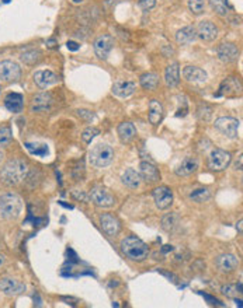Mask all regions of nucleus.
<instances>
[{
	"label": "nucleus",
	"instance_id": "35",
	"mask_svg": "<svg viewBox=\"0 0 243 308\" xmlns=\"http://www.w3.org/2000/svg\"><path fill=\"white\" fill-rule=\"evenodd\" d=\"M100 133V131L97 128H94V126H90V128H87V129H84L83 133H81V139L84 143H91V140L97 136Z\"/></svg>",
	"mask_w": 243,
	"mask_h": 308
},
{
	"label": "nucleus",
	"instance_id": "21",
	"mask_svg": "<svg viewBox=\"0 0 243 308\" xmlns=\"http://www.w3.org/2000/svg\"><path fill=\"white\" fill-rule=\"evenodd\" d=\"M183 76L190 83H204L208 79L207 71L197 66H186L183 70Z\"/></svg>",
	"mask_w": 243,
	"mask_h": 308
},
{
	"label": "nucleus",
	"instance_id": "7",
	"mask_svg": "<svg viewBox=\"0 0 243 308\" xmlns=\"http://www.w3.org/2000/svg\"><path fill=\"white\" fill-rule=\"evenodd\" d=\"M231 160H232V157L228 151L216 149L208 157V167L211 168L212 171H224L231 164Z\"/></svg>",
	"mask_w": 243,
	"mask_h": 308
},
{
	"label": "nucleus",
	"instance_id": "43",
	"mask_svg": "<svg viewBox=\"0 0 243 308\" xmlns=\"http://www.w3.org/2000/svg\"><path fill=\"white\" fill-rule=\"evenodd\" d=\"M66 46H68V49H71V51H78V49L81 48V45L78 44V42H75V41H69V42L66 44Z\"/></svg>",
	"mask_w": 243,
	"mask_h": 308
},
{
	"label": "nucleus",
	"instance_id": "26",
	"mask_svg": "<svg viewBox=\"0 0 243 308\" xmlns=\"http://www.w3.org/2000/svg\"><path fill=\"white\" fill-rule=\"evenodd\" d=\"M117 132L118 136H120V140L122 143H129L136 136V128L134 126V123L122 122L120 123Z\"/></svg>",
	"mask_w": 243,
	"mask_h": 308
},
{
	"label": "nucleus",
	"instance_id": "32",
	"mask_svg": "<svg viewBox=\"0 0 243 308\" xmlns=\"http://www.w3.org/2000/svg\"><path fill=\"white\" fill-rule=\"evenodd\" d=\"M209 198H211V194H209V191H208L207 188H198V189L193 191L190 194V199L197 203L207 202Z\"/></svg>",
	"mask_w": 243,
	"mask_h": 308
},
{
	"label": "nucleus",
	"instance_id": "22",
	"mask_svg": "<svg viewBox=\"0 0 243 308\" xmlns=\"http://www.w3.org/2000/svg\"><path fill=\"white\" fill-rule=\"evenodd\" d=\"M4 106L13 114H18L24 108V98L18 93H10L4 98Z\"/></svg>",
	"mask_w": 243,
	"mask_h": 308
},
{
	"label": "nucleus",
	"instance_id": "36",
	"mask_svg": "<svg viewBox=\"0 0 243 308\" xmlns=\"http://www.w3.org/2000/svg\"><path fill=\"white\" fill-rule=\"evenodd\" d=\"M209 3H211V7L214 9L216 14H219V16H226L228 14V9H226V6L224 4L222 0H209Z\"/></svg>",
	"mask_w": 243,
	"mask_h": 308
},
{
	"label": "nucleus",
	"instance_id": "19",
	"mask_svg": "<svg viewBox=\"0 0 243 308\" xmlns=\"http://www.w3.org/2000/svg\"><path fill=\"white\" fill-rule=\"evenodd\" d=\"M215 264L221 272L229 273L234 272L235 269L239 266V259L232 254H224V255H219L216 258Z\"/></svg>",
	"mask_w": 243,
	"mask_h": 308
},
{
	"label": "nucleus",
	"instance_id": "3",
	"mask_svg": "<svg viewBox=\"0 0 243 308\" xmlns=\"http://www.w3.org/2000/svg\"><path fill=\"white\" fill-rule=\"evenodd\" d=\"M114 159V150L107 143H97L93 146V149L89 153V161L93 167L104 168L111 164Z\"/></svg>",
	"mask_w": 243,
	"mask_h": 308
},
{
	"label": "nucleus",
	"instance_id": "38",
	"mask_svg": "<svg viewBox=\"0 0 243 308\" xmlns=\"http://www.w3.org/2000/svg\"><path fill=\"white\" fill-rule=\"evenodd\" d=\"M26 147L30 150V153H31V154L41 156V157H44L46 153H48V147H46V146H44V144H41V146H37V147H34V144H31V143H26Z\"/></svg>",
	"mask_w": 243,
	"mask_h": 308
},
{
	"label": "nucleus",
	"instance_id": "8",
	"mask_svg": "<svg viewBox=\"0 0 243 308\" xmlns=\"http://www.w3.org/2000/svg\"><path fill=\"white\" fill-rule=\"evenodd\" d=\"M21 77V68L16 62L1 61L0 62V79L6 83L17 81Z\"/></svg>",
	"mask_w": 243,
	"mask_h": 308
},
{
	"label": "nucleus",
	"instance_id": "39",
	"mask_svg": "<svg viewBox=\"0 0 243 308\" xmlns=\"http://www.w3.org/2000/svg\"><path fill=\"white\" fill-rule=\"evenodd\" d=\"M221 291H222V294H225L226 297H231V299H236L238 294H242L238 290V286H235V284H226L221 289Z\"/></svg>",
	"mask_w": 243,
	"mask_h": 308
},
{
	"label": "nucleus",
	"instance_id": "13",
	"mask_svg": "<svg viewBox=\"0 0 243 308\" xmlns=\"http://www.w3.org/2000/svg\"><path fill=\"white\" fill-rule=\"evenodd\" d=\"M196 33H197V36L200 39H202L205 42H211L218 36V28L211 21H201L196 28Z\"/></svg>",
	"mask_w": 243,
	"mask_h": 308
},
{
	"label": "nucleus",
	"instance_id": "42",
	"mask_svg": "<svg viewBox=\"0 0 243 308\" xmlns=\"http://www.w3.org/2000/svg\"><path fill=\"white\" fill-rule=\"evenodd\" d=\"M72 195H73V198H75V199H81L83 202H87V201H89V196H87V195H84L83 192H81V194H78V192H73Z\"/></svg>",
	"mask_w": 243,
	"mask_h": 308
},
{
	"label": "nucleus",
	"instance_id": "16",
	"mask_svg": "<svg viewBox=\"0 0 243 308\" xmlns=\"http://www.w3.org/2000/svg\"><path fill=\"white\" fill-rule=\"evenodd\" d=\"M242 93V84L241 81L235 77H228L222 81L219 87V96H226V97H235Z\"/></svg>",
	"mask_w": 243,
	"mask_h": 308
},
{
	"label": "nucleus",
	"instance_id": "10",
	"mask_svg": "<svg viewBox=\"0 0 243 308\" xmlns=\"http://www.w3.org/2000/svg\"><path fill=\"white\" fill-rule=\"evenodd\" d=\"M153 199H155L158 209L166 210L173 203V192L167 186H159L153 191Z\"/></svg>",
	"mask_w": 243,
	"mask_h": 308
},
{
	"label": "nucleus",
	"instance_id": "45",
	"mask_svg": "<svg viewBox=\"0 0 243 308\" xmlns=\"http://www.w3.org/2000/svg\"><path fill=\"white\" fill-rule=\"evenodd\" d=\"M242 220H239L238 221V224H236V229L239 230V234H242Z\"/></svg>",
	"mask_w": 243,
	"mask_h": 308
},
{
	"label": "nucleus",
	"instance_id": "48",
	"mask_svg": "<svg viewBox=\"0 0 243 308\" xmlns=\"http://www.w3.org/2000/svg\"><path fill=\"white\" fill-rule=\"evenodd\" d=\"M1 160H3V151L0 150V163H1Z\"/></svg>",
	"mask_w": 243,
	"mask_h": 308
},
{
	"label": "nucleus",
	"instance_id": "9",
	"mask_svg": "<svg viewBox=\"0 0 243 308\" xmlns=\"http://www.w3.org/2000/svg\"><path fill=\"white\" fill-rule=\"evenodd\" d=\"M113 46H114V39H113V36L108 35V34H103V35L97 36L96 41H94V45H93L96 56L99 59H103V61L107 59L110 52L113 51Z\"/></svg>",
	"mask_w": 243,
	"mask_h": 308
},
{
	"label": "nucleus",
	"instance_id": "28",
	"mask_svg": "<svg viewBox=\"0 0 243 308\" xmlns=\"http://www.w3.org/2000/svg\"><path fill=\"white\" fill-rule=\"evenodd\" d=\"M163 118V106L158 100H151L149 103V122L159 125Z\"/></svg>",
	"mask_w": 243,
	"mask_h": 308
},
{
	"label": "nucleus",
	"instance_id": "17",
	"mask_svg": "<svg viewBox=\"0 0 243 308\" xmlns=\"http://www.w3.org/2000/svg\"><path fill=\"white\" fill-rule=\"evenodd\" d=\"M0 290L3 291L6 296H17V294H21L23 291L26 290V286L16 280V279L4 277V279H0Z\"/></svg>",
	"mask_w": 243,
	"mask_h": 308
},
{
	"label": "nucleus",
	"instance_id": "14",
	"mask_svg": "<svg viewBox=\"0 0 243 308\" xmlns=\"http://www.w3.org/2000/svg\"><path fill=\"white\" fill-rule=\"evenodd\" d=\"M216 55L224 63H232L239 58V49L234 44H222L218 46Z\"/></svg>",
	"mask_w": 243,
	"mask_h": 308
},
{
	"label": "nucleus",
	"instance_id": "20",
	"mask_svg": "<svg viewBox=\"0 0 243 308\" xmlns=\"http://www.w3.org/2000/svg\"><path fill=\"white\" fill-rule=\"evenodd\" d=\"M136 84L131 80H117L113 86V93L117 96V97L126 98L129 96L134 94L135 91Z\"/></svg>",
	"mask_w": 243,
	"mask_h": 308
},
{
	"label": "nucleus",
	"instance_id": "44",
	"mask_svg": "<svg viewBox=\"0 0 243 308\" xmlns=\"http://www.w3.org/2000/svg\"><path fill=\"white\" fill-rule=\"evenodd\" d=\"M235 168H236V170H239V171H242V154H239V159L236 160V163H235Z\"/></svg>",
	"mask_w": 243,
	"mask_h": 308
},
{
	"label": "nucleus",
	"instance_id": "34",
	"mask_svg": "<svg viewBox=\"0 0 243 308\" xmlns=\"http://www.w3.org/2000/svg\"><path fill=\"white\" fill-rule=\"evenodd\" d=\"M189 9L193 14H201L205 10V0H189Z\"/></svg>",
	"mask_w": 243,
	"mask_h": 308
},
{
	"label": "nucleus",
	"instance_id": "18",
	"mask_svg": "<svg viewBox=\"0 0 243 308\" xmlns=\"http://www.w3.org/2000/svg\"><path fill=\"white\" fill-rule=\"evenodd\" d=\"M100 226H101L103 231L110 237L117 236L118 231H120V221L108 213H104L100 216Z\"/></svg>",
	"mask_w": 243,
	"mask_h": 308
},
{
	"label": "nucleus",
	"instance_id": "2",
	"mask_svg": "<svg viewBox=\"0 0 243 308\" xmlns=\"http://www.w3.org/2000/svg\"><path fill=\"white\" fill-rule=\"evenodd\" d=\"M121 251L126 258L136 262H142L149 255V246L135 236L125 237L121 241Z\"/></svg>",
	"mask_w": 243,
	"mask_h": 308
},
{
	"label": "nucleus",
	"instance_id": "6",
	"mask_svg": "<svg viewBox=\"0 0 243 308\" xmlns=\"http://www.w3.org/2000/svg\"><path fill=\"white\" fill-rule=\"evenodd\" d=\"M89 199H90L91 202L94 203L96 206H99V207H111V206H114V203H116L114 196L110 194L106 188L99 186V185L94 186L90 192H89Z\"/></svg>",
	"mask_w": 243,
	"mask_h": 308
},
{
	"label": "nucleus",
	"instance_id": "40",
	"mask_svg": "<svg viewBox=\"0 0 243 308\" xmlns=\"http://www.w3.org/2000/svg\"><path fill=\"white\" fill-rule=\"evenodd\" d=\"M76 112H78V116H79V118L84 119V121H87V122H90V121H93V119L96 118L94 112H93V111H89V109H78Z\"/></svg>",
	"mask_w": 243,
	"mask_h": 308
},
{
	"label": "nucleus",
	"instance_id": "37",
	"mask_svg": "<svg viewBox=\"0 0 243 308\" xmlns=\"http://www.w3.org/2000/svg\"><path fill=\"white\" fill-rule=\"evenodd\" d=\"M10 141H11V131L7 126H3L0 128V146L4 147L7 146Z\"/></svg>",
	"mask_w": 243,
	"mask_h": 308
},
{
	"label": "nucleus",
	"instance_id": "31",
	"mask_svg": "<svg viewBox=\"0 0 243 308\" xmlns=\"http://www.w3.org/2000/svg\"><path fill=\"white\" fill-rule=\"evenodd\" d=\"M139 83L145 90H155L159 84V76L155 74V73H145L141 76Z\"/></svg>",
	"mask_w": 243,
	"mask_h": 308
},
{
	"label": "nucleus",
	"instance_id": "30",
	"mask_svg": "<svg viewBox=\"0 0 243 308\" xmlns=\"http://www.w3.org/2000/svg\"><path fill=\"white\" fill-rule=\"evenodd\" d=\"M41 51L40 49H27V51H24V52L21 53V56H20V59L21 62H24L26 65L28 66H33V65H36L38 62L41 61Z\"/></svg>",
	"mask_w": 243,
	"mask_h": 308
},
{
	"label": "nucleus",
	"instance_id": "50",
	"mask_svg": "<svg viewBox=\"0 0 243 308\" xmlns=\"http://www.w3.org/2000/svg\"><path fill=\"white\" fill-rule=\"evenodd\" d=\"M0 90H1V86H0Z\"/></svg>",
	"mask_w": 243,
	"mask_h": 308
},
{
	"label": "nucleus",
	"instance_id": "24",
	"mask_svg": "<svg viewBox=\"0 0 243 308\" xmlns=\"http://www.w3.org/2000/svg\"><path fill=\"white\" fill-rule=\"evenodd\" d=\"M198 170V160L196 157H186L176 168V174L179 176H189Z\"/></svg>",
	"mask_w": 243,
	"mask_h": 308
},
{
	"label": "nucleus",
	"instance_id": "12",
	"mask_svg": "<svg viewBox=\"0 0 243 308\" xmlns=\"http://www.w3.org/2000/svg\"><path fill=\"white\" fill-rule=\"evenodd\" d=\"M33 79H34V83H36L37 86L40 88H42V90L51 87V86H54V84H56L59 81L58 74H55L52 70L36 71L34 76H33Z\"/></svg>",
	"mask_w": 243,
	"mask_h": 308
},
{
	"label": "nucleus",
	"instance_id": "11",
	"mask_svg": "<svg viewBox=\"0 0 243 308\" xmlns=\"http://www.w3.org/2000/svg\"><path fill=\"white\" fill-rule=\"evenodd\" d=\"M54 103V98L51 93H40L37 94L36 97L33 98V103H31V112L34 114H40V112H46L49 111V108Z\"/></svg>",
	"mask_w": 243,
	"mask_h": 308
},
{
	"label": "nucleus",
	"instance_id": "49",
	"mask_svg": "<svg viewBox=\"0 0 243 308\" xmlns=\"http://www.w3.org/2000/svg\"><path fill=\"white\" fill-rule=\"evenodd\" d=\"M7 1H9V0H4V3H7Z\"/></svg>",
	"mask_w": 243,
	"mask_h": 308
},
{
	"label": "nucleus",
	"instance_id": "46",
	"mask_svg": "<svg viewBox=\"0 0 243 308\" xmlns=\"http://www.w3.org/2000/svg\"><path fill=\"white\" fill-rule=\"evenodd\" d=\"M4 262V256L3 255H0V266H1V264Z\"/></svg>",
	"mask_w": 243,
	"mask_h": 308
},
{
	"label": "nucleus",
	"instance_id": "23",
	"mask_svg": "<svg viewBox=\"0 0 243 308\" xmlns=\"http://www.w3.org/2000/svg\"><path fill=\"white\" fill-rule=\"evenodd\" d=\"M164 81L167 87H177L180 83V69H179V63L174 62L166 68L164 71Z\"/></svg>",
	"mask_w": 243,
	"mask_h": 308
},
{
	"label": "nucleus",
	"instance_id": "5",
	"mask_svg": "<svg viewBox=\"0 0 243 308\" xmlns=\"http://www.w3.org/2000/svg\"><path fill=\"white\" fill-rule=\"evenodd\" d=\"M215 129L219 133H222L224 136L229 137V139H236L239 136V126L241 122L232 118V116H221L218 118L214 123Z\"/></svg>",
	"mask_w": 243,
	"mask_h": 308
},
{
	"label": "nucleus",
	"instance_id": "41",
	"mask_svg": "<svg viewBox=\"0 0 243 308\" xmlns=\"http://www.w3.org/2000/svg\"><path fill=\"white\" fill-rule=\"evenodd\" d=\"M156 6V0H139V7L145 11L153 9Z\"/></svg>",
	"mask_w": 243,
	"mask_h": 308
},
{
	"label": "nucleus",
	"instance_id": "33",
	"mask_svg": "<svg viewBox=\"0 0 243 308\" xmlns=\"http://www.w3.org/2000/svg\"><path fill=\"white\" fill-rule=\"evenodd\" d=\"M197 116L200 121L202 122H208L212 116V108L208 104H200L197 108Z\"/></svg>",
	"mask_w": 243,
	"mask_h": 308
},
{
	"label": "nucleus",
	"instance_id": "29",
	"mask_svg": "<svg viewBox=\"0 0 243 308\" xmlns=\"http://www.w3.org/2000/svg\"><path fill=\"white\" fill-rule=\"evenodd\" d=\"M179 221H180V217H179L177 213H167L166 216H163L161 224H162V229L164 231L170 233V231H173L179 226Z\"/></svg>",
	"mask_w": 243,
	"mask_h": 308
},
{
	"label": "nucleus",
	"instance_id": "27",
	"mask_svg": "<svg viewBox=\"0 0 243 308\" xmlns=\"http://www.w3.org/2000/svg\"><path fill=\"white\" fill-rule=\"evenodd\" d=\"M121 179H122V184L125 185V186H128V188H131V189L138 188V186L141 185V181H142V178L139 175V172L135 171L134 168H128V170H125V172L122 174Z\"/></svg>",
	"mask_w": 243,
	"mask_h": 308
},
{
	"label": "nucleus",
	"instance_id": "47",
	"mask_svg": "<svg viewBox=\"0 0 243 308\" xmlns=\"http://www.w3.org/2000/svg\"><path fill=\"white\" fill-rule=\"evenodd\" d=\"M81 1H83V0H72V3H75V4H79Z\"/></svg>",
	"mask_w": 243,
	"mask_h": 308
},
{
	"label": "nucleus",
	"instance_id": "15",
	"mask_svg": "<svg viewBox=\"0 0 243 308\" xmlns=\"http://www.w3.org/2000/svg\"><path fill=\"white\" fill-rule=\"evenodd\" d=\"M139 175L141 178L149 182V184H153V182H158L161 179V174L158 171V168L155 164L149 163V161H142L139 164Z\"/></svg>",
	"mask_w": 243,
	"mask_h": 308
},
{
	"label": "nucleus",
	"instance_id": "1",
	"mask_svg": "<svg viewBox=\"0 0 243 308\" xmlns=\"http://www.w3.org/2000/svg\"><path fill=\"white\" fill-rule=\"evenodd\" d=\"M28 172L27 164L23 161V160H10L9 163L4 164V167L1 168V179L6 185H17L20 184L21 181L26 179V175Z\"/></svg>",
	"mask_w": 243,
	"mask_h": 308
},
{
	"label": "nucleus",
	"instance_id": "4",
	"mask_svg": "<svg viewBox=\"0 0 243 308\" xmlns=\"http://www.w3.org/2000/svg\"><path fill=\"white\" fill-rule=\"evenodd\" d=\"M23 207L20 196L16 194H4L0 198V213L4 219H16Z\"/></svg>",
	"mask_w": 243,
	"mask_h": 308
},
{
	"label": "nucleus",
	"instance_id": "25",
	"mask_svg": "<svg viewBox=\"0 0 243 308\" xmlns=\"http://www.w3.org/2000/svg\"><path fill=\"white\" fill-rule=\"evenodd\" d=\"M197 39V33L193 26L183 27L176 34V41L179 45H189Z\"/></svg>",
	"mask_w": 243,
	"mask_h": 308
}]
</instances>
